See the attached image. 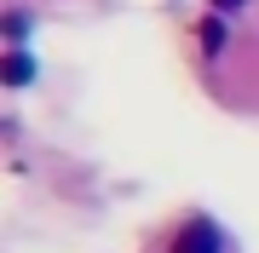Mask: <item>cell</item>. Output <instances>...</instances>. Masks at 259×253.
<instances>
[{"instance_id":"obj_1","label":"cell","mask_w":259,"mask_h":253,"mask_svg":"<svg viewBox=\"0 0 259 253\" xmlns=\"http://www.w3.org/2000/svg\"><path fill=\"white\" fill-rule=\"evenodd\" d=\"M173 253H231V236L213 225L207 213H185L173 230Z\"/></svg>"},{"instance_id":"obj_2","label":"cell","mask_w":259,"mask_h":253,"mask_svg":"<svg viewBox=\"0 0 259 253\" xmlns=\"http://www.w3.org/2000/svg\"><path fill=\"white\" fill-rule=\"evenodd\" d=\"M0 81H6V86H29V81H35V58H29L23 46H12V52H6V69H0Z\"/></svg>"},{"instance_id":"obj_3","label":"cell","mask_w":259,"mask_h":253,"mask_svg":"<svg viewBox=\"0 0 259 253\" xmlns=\"http://www.w3.org/2000/svg\"><path fill=\"white\" fill-rule=\"evenodd\" d=\"M202 40H207V52H219V40H225V23H219V18H207V29H202Z\"/></svg>"},{"instance_id":"obj_4","label":"cell","mask_w":259,"mask_h":253,"mask_svg":"<svg viewBox=\"0 0 259 253\" xmlns=\"http://www.w3.org/2000/svg\"><path fill=\"white\" fill-rule=\"evenodd\" d=\"M231 6H242V0H213V12H231Z\"/></svg>"}]
</instances>
